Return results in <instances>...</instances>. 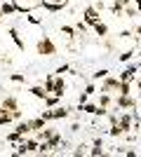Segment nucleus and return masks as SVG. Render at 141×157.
Instances as JSON below:
<instances>
[{
    "instance_id": "nucleus-1",
    "label": "nucleus",
    "mask_w": 141,
    "mask_h": 157,
    "mask_svg": "<svg viewBox=\"0 0 141 157\" xmlns=\"http://www.w3.org/2000/svg\"><path fill=\"white\" fill-rule=\"evenodd\" d=\"M35 52L40 54V56H54V54H59V47L54 45V40L49 35H42L38 42H35Z\"/></svg>"
},
{
    "instance_id": "nucleus-2",
    "label": "nucleus",
    "mask_w": 141,
    "mask_h": 157,
    "mask_svg": "<svg viewBox=\"0 0 141 157\" xmlns=\"http://www.w3.org/2000/svg\"><path fill=\"white\" fill-rule=\"evenodd\" d=\"M82 21H85L87 26H94V24H99V21H101V12L94 5H87V7H85V12H82Z\"/></svg>"
},
{
    "instance_id": "nucleus-3",
    "label": "nucleus",
    "mask_w": 141,
    "mask_h": 157,
    "mask_svg": "<svg viewBox=\"0 0 141 157\" xmlns=\"http://www.w3.org/2000/svg\"><path fill=\"white\" fill-rule=\"evenodd\" d=\"M115 108H120V110H132V108H136V98L132 96V94H118Z\"/></svg>"
},
{
    "instance_id": "nucleus-4",
    "label": "nucleus",
    "mask_w": 141,
    "mask_h": 157,
    "mask_svg": "<svg viewBox=\"0 0 141 157\" xmlns=\"http://www.w3.org/2000/svg\"><path fill=\"white\" fill-rule=\"evenodd\" d=\"M118 85H120V80L115 78V75H111V73H108L106 78L101 80V85H99V92H106V94H113V92H118Z\"/></svg>"
},
{
    "instance_id": "nucleus-5",
    "label": "nucleus",
    "mask_w": 141,
    "mask_h": 157,
    "mask_svg": "<svg viewBox=\"0 0 141 157\" xmlns=\"http://www.w3.org/2000/svg\"><path fill=\"white\" fill-rule=\"evenodd\" d=\"M136 73H139V63H129V61H127L125 71H122L120 75H118V80H127V82H134Z\"/></svg>"
},
{
    "instance_id": "nucleus-6",
    "label": "nucleus",
    "mask_w": 141,
    "mask_h": 157,
    "mask_svg": "<svg viewBox=\"0 0 141 157\" xmlns=\"http://www.w3.org/2000/svg\"><path fill=\"white\" fill-rule=\"evenodd\" d=\"M68 2H52V0H38L35 2V7H42V10H47V12H61L64 7H66Z\"/></svg>"
},
{
    "instance_id": "nucleus-7",
    "label": "nucleus",
    "mask_w": 141,
    "mask_h": 157,
    "mask_svg": "<svg viewBox=\"0 0 141 157\" xmlns=\"http://www.w3.org/2000/svg\"><path fill=\"white\" fill-rule=\"evenodd\" d=\"M7 35L12 38V42L17 45V49H19V52H26V42H24V38L19 35V31H17L14 26H12V28H7Z\"/></svg>"
},
{
    "instance_id": "nucleus-8",
    "label": "nucleus",
    "mask_w": 141,
    "mask_h": 157,
    "mask_svg": "<svg viewBox=\"0 0 141 157\" xmlns=\"http://www.w3.org/2000/svg\"><path fill=\"white\" fill-rule=\"evenodd\" d=\"M54 96H64L66 94V80H64V75H54V89H52Z\"/></svg>"
},
{
    "instance_id": "nucleus-9",
    "label": "nucleus",
    "mask_w": 141,
    "mask_h": 157,
    "mask_svg": "<svg viewBox=\"0 0 141 157\" xmlns=\"http://www.w3.org/2000/svg\"><path fill=\"white\" fill-rule=\"evenodd\" d=\"M0 105H2V108H7L10 113H14V110H21V108H19V98H17V96H12V94H10V96H2Z\"/></svg>"
},
{
    "instance_id": "nucleus-10",
    "label": "nucleus",
    "mask_w": 141,
    "mask_h": 157,
    "mask_svg": "<svg viewBox=\"0 0 141 157\" xmlns=\"http://www.w3.org/2000/svg\"><path fill=\"white\" fill-rule=\"evenodd\" d=\"M118 124L125 129V134H129L132 131V113H120L118 115Z\"/></svg>"
},
{
    "instance_id": "nucleus-11",
    "label": "nucleus",
    "mask_w": 141,
    "mask_h": 157,
    "mask_svg": "<svg viewBox=\"0 0 141 157\" xmlns=\"http://www.w3.org/2000/svg\"><path fill=\"white\" fill-rule=\"evenodd\" d=\"M52 115H54V120H66V117L73 115V110H71V108H64V105H57V108H52Z\"/></svg>"
},
{
    "instance_id": "nucleus-12",
    "label": "nucleus",
    "mask_w": 141,
    "mask_h": 157,
    "mask_svg": "<svg viewBox=\"0 0 141 157\" xmlns=\"http://www.w3.org/2000/svg\"><path fill=\"white\" fill-rule=\"evenodd\" d=\"M89 155H92V157L106 155V150H104V141H101V138H94V143H92V148H89Z\"/></svg>"
},
{
    "instance_id": "nucleus-13",
    "label": "nucleus",
    "mask_w": 141,
    "mask_h": 157,
    "mask_svg": "<svg viewBox=\"0 0 141 157\" xmlns=\"http://www.w3.org/2000/svg\"><path fill=\"white\" fill-rule=\"evenodd\" d=\"M61 143H64V136H61L59 131H57V134H52V136L47 138V145H49V152H52V150H57V148H59Z\"/></svg>"
},
{
    "instance_id": "nucleus-14",
    "label": "nucleus",
    "mask_w": 141,
    "mask_h": 157,
    "mask_svg": "<svg viewBox=\"0 0 141 157\" xmlns=\"http://www.w3.org/2000/svg\"><path fill=\"white\" fill-rule=\"evenodd\" d=\"M28 124H31V131H40L42 127L47 124V120L42 117V115H38V117H33V120H28Z\"/></svg>"
},
{
    "instance_id": "nucleus-15",
    "label": "nucleus",
    "mask_w": 141,
    "mask_h": 157,
    "mask_svg": "<svg viewBox=\"0 0 141 157\" xmlns=\"http://www.w3.org/2000/svg\"><path fill=\"white\" fill-rule=\"evenodd\" d=\"M28 92H31V96H33V98H40V101H45V96H49V94H47L40 85H33L31 89H28Z\"/></svg>"
},
{
    "instance_id": "nucleus-16",
    "label": "nucleus",
    "mask_w": 141,
    "mask_h": 157,
    "mask_svg": "<svg viewBox=\"0 0 141 157\" xmlns=\"http://www.w3.org/2000/svg\"><path fill=\"white\" fill-rule=\"evenodd\" d=\"M10 122H14V120H12V113L0 105V127H7Z\"/></svg>"
},
{
    "instance_id": "nucleus-17",
    "label": "nucleus",
    "mask_w": 141,
    "mask_h": 157,
    "mask_svg": "<svg viewBox=\"0 0 141 157\" xmlns=\"http://www.w3.org/2000/svg\"><path fill=\"white\" fill-rule=\"evenodd\" d=\"M134 54H136L134 47H132V49H125V52L118 54V61H120V63H127V61H132V56H134Z\"/></svg>"
},
{
    "instance_id": "nucleus-18",
    "label": "nucleus",
    "mask_w": 141,
    "mask_h": 157,
    "mask_svg": "<svg viewBox=\"0 0 141 157\" xmlns=\"http://www.w3.org/2000/svg\"><path fill=\"white\" fill-rule=\"evenodd\" d=\"M136 14H139V12H136L134 5H125V7H122V19H134Z\"/></svg>"
},
{
    "instance_id": "nucleus-19",
    "label": "nucleus",
    "mask_w": 141,
    "mask_h": 157,
    "mask_svg": "<svg viewBox=\"0 0 141 157\" xmlns=\"http://www.w3.org/2000/svg\"><path fill=\"white\" fill-rule=\"evenodd\" d=\"M108 134H111L113 138H120V136H125V129H122V127L118 124V122H115V124H111V127H108Z\"/></svg>"
},
{
    "instance_id": "nucleus-20",
    "label": "nucleus",
    "mask_w": 141,
    "mask_h": 157,
    "mask_svg": "<svg viewBox=\"0 0 141 157\" xmlns=\"http://www.w3.org/2000/svg\"><path fill=\"white\" fill-rule=\"evenodd\" d=\"M92 28H94V33H96L99 38H106V35H108V26L104 24V21H99V24H94Z\"/></svg>"
},
{
    "instance_id": "nucleus-21",
    "label": "nucleus",
    "mask_w": 141,
    "mask_h": 157,
    "mask_svg": "<svg viewBox=\"0 0 141 157\" xmlns=\"http://www.w3.org/2000/svg\"><path fill=\"white\" fill-rule=\"evenodd\" d=\"M42 103H45V108H57V105L61 103V98L54 96V94H49V96H45V101H42Z\"/></svg>"
},
{
    "instance_id": "nucleus-22",
    "label": "nucleus",
    "mask_w": 141,
    "mask_h": 157,
    "mask_svg": "<svg viewBox=\"0 0 141 157\" xmlns=\"http://www.w3.org/2000/svg\"><path fill=\"white\" fill-rule=\"evenodd\" d=\"M122 7H125V5H122L120 0H115V2H111V7H108V10H111V12H113L118 19H122Z\"/></svg>"
},
{
    "instance_id": "nucleus-23",
    "label": "nucleus",
    "mask_w": 141,
    "mask_h": 157,
    "mask_svg": "<svg viewBox=\"0 0 141 157\" xmlns=\"http://www.w3.org/2000/svg\"><path fill=\"white\" fill-rule=\"evenodd\" d=\"M14 131H19L21 136H28V134H31V124H28V122H21V120H19V122H17V129H14Z\"/></svg>"
},
{
    "instance_id": "nucleus-24",
    "label": "nucleus",
    "mask_w": 141,
    "mask_h": 157,
    "mask_svg": "<svg viewBox=\"0 0 141 157\" xmlns=\"http://www.w3.org/2000/svg\"><path fill=\"white\" fill-rule=\"evenodd\" d=\"M61 33H64L68 40H75V38H78V31H75V26H61Z\"/></svg>"
},
{
    "instance_id": "nucleus-25",
    "label": "nucleus",
    "mask_w": 141,
    "mask_h": 157,
    "mask_svg": "<svg viewBox=\"0 0 141 157\" xmlns=\"http://www.w3.org/2000/svg\"><path fill=\"white\" fill-rule=\"evenodd\" d=\"M0 12L5 14V17H10V14H14V5H12V0H5V2L0 5Z\"/></svg>"
},
{
    "instance_id": "nucleus-26",
    "label": "nucleus",
    "mask_w": 141,
    "mask_h": 157,
    "mask_svg": "<svg viewBox=\"0 0 141 157\" xmlns=\"http://www.w3.org/2000/svg\"><path fill=\"white\" fill-rule=\"evenodd\" d=\"M118 94H132V82L120 80V85H118Z\"/></svg>"
},
{
    "instance_id": "nucleus-27",
    "label": "nucleus",
    "mask_w": 141,
    "mask_h": 157,
    "mask_svg": "<svg viewBox=\"0 0 141 157\" xmlns=\"http://www.w3.org/2000/svg\"><path fill=\"white\" fill-rule=\"evenodd\" d=\"M75 157H82V155H89V145L87 143H80V145H75V150H73Z\"/></svg>"
},
{
    "instance_id": "nucleus-28",
    "label": "nucleus",
    "mask_w": 141,
    "mask_h": 157,
    "mask_svg": "<svg viewBox=\"0 0 141 157\" xmlns=\"http://www.w3.org/2000/svg\"><path fill=\"white\" fill-rule=\"evenodd\" d=\"M24 143H26V150L28 152H38V143H40L38 138H26Z\"/></svg>"
},
{
    "instance_id": "nucleus-29",
    "label": "nucleus",
    "mask_w": 141,
    "mask_h": 157,
    "mask_svg": "<svg viewBox=\"0 0 141 157\" xmlns=\"http://www.w3.org/2000/svg\"><path fill=\"white\" fill-rule=\"evenodd\" d=\"M42 89H45L47 94H52V89H54V75H47V78H45V82H42Z\"/></svg>"
},
{
    "instance_id": "nucleus-30",
    "label": "nucleus",
    "mask_w": 141,
    "mask_h": 157,
    "mask_svg": "<svg viewBox=\"0 0 141 157\" xmlns=\"http://www.w3.org/2000/svg\"><path fill=\"white\" fill-rule=\"evenodd\" d=\"M113 103V98H111V94H106V92H101L99 94V105H104V108H108V105Z\"/></svg>"
},
{
    "instance_id": "nucleus-31",
    "label": "nucleus",
    "mask_w": 141,
    "mask_h": 157,
    "mask_svg": "<svg viewBox=\"0 0 141 157\" xmlns=\"http://www.w3.org/2000/svg\"><path fill=\"white\" fill-rule=\"evenodd\" d=\"M5 141H10V143H19V141H24V136H21L19 131H10L5 136Z\"/></svg>"
},
{
    "instance_id": "nucleus-32",
    "label": "nucleus",
    "mask_w": 141,
    "mask_h": 157,
    "mask_svg": "<svg viewBox=\"0 0 141 157\" xmlns=\"http://www.w3.org/2000/svg\"><path fill=\"white\" fill-rule=\"evenodd\" d=\"M7 78L12 80V82H17V85H24V82H26V75H21V73H10Z\"/></svg>"
},
{
    "instance_id": "nucleus-33",
    "label": "nucleus",
    "mask_w": 141,
    "mask_h": 157,
    "mask_svg": "<svg viewBox=\"0 0 141 157\" xmlns=\"http://www.w3.org/2000/svg\"><path fill=\"white\" fill-rule=\"evenodd\" d=\"M108 73H111L108 68H99V71H96V73L92 75V80H94V82H99V80H104V78H106Z\"/></svg>"
},
{
    "instance_id": "nucleus-34",
    "label": "nucleus",
    "mask_w": 141,
    "mask_h": 157,
    "mask_svg": "<svg viewBox=\"0 0 141 157\" xmlns=\"http://www.w3.org/2000/svg\"><path fill=\"white\" fill-rule=\"evenodd\" d=\"M26 21H28V24H33V26H40V24H42V19H40V17H33V14H31V12H28Z\"/></svg>"
},
{
    "instance_id": "nucleus-35",
    "label": "nucleus",
    "mask_w": 141,
    "mask_h": 157,
    "mask_svg": "<svg viewBox=\"0 0 141 157\" xmlns=\"http://www.w3.org/2000/svg\"><path fill=\"white\" fill-rule=\"evenodd\" d=\"M85 94H89V96H92V94H96V85H94V80H89V82H87V87H85Z\"/></svg>"
},
{
    "instance_id": "nucleus-36",
    "label": "nucleus",
    "mask_w": 141,
    "mask_h": 157,
    "mask_svg": "<svg viewBox=\"0 0 141 157\" xmlns=\"http://www.w3.org/2000/svg\"><path fill=\"white\" fill-rule=\"evenodd\" d=\"M87 24H85V21H78V24H75V31H78V33H87Z\"/></svg>"
},
{
    "instance_id": "nucleus-37",
    "label": "nucleus",
    "mask_w": 141,
    "mask_h": 157,
    "mask_svg": "<svg viewBox=\"0 0 141 157\" xmlns=\"http://www.w3.org/2000/svg\"><path fill=\"white\" fill-rule=\"evenodd\" d=\"M127 38H134V33L132 31H120L118 33V40H127Z\"/></svg>"
},
{
    "instance_id": "nucleus-38",
    "label": "nucleus",
    "mask_w": 141,
    "mask_h": 157,
    "mask_svg": "<svg viewBox=\"0 0 141 157\" xmlns=\"http://www.w3.org/2000/svg\"><path fill=\"white\" fill-rule=\"evenodd\" d=\"M40 115H42V117H45V120H47V122H54V115H52V108H47V110H42V113H40Z\"/></svg>"
},
{
    "instance_id": "nucleus-39",
    "label": "nucleus",
    "mask_w": 141,
    "mask_h": 157,
    "mask_svg": "<svg viewBox=\"0 0 141 157\" xmlns=\"http://www.w3.org/2000/svg\"><path fill=\"white\" fill-rule=\"evenodd\" d=\"M64 73H71V66H68V63H64V66L57 68V75H64Z\"/></svg>"
},
{
    "instance_id": "nucleus-40",
    "label": "nucleus",
    "mask_w": 141,
    "mask_h": 157,
    "mask_svg": "<svg viewBox=\"0 0 141 157\" xmlns=\"http://www.w3.org/2000/svg\"><path fill=\"white\" fill-rule=\"evenodd\" d=\"M92 5L96 7V10H99V12H104V10H106V2H104V0H94Z\"/></svg>"
},
{
    "instance_id": "nucleus-41",
    "label": "nucleus",
    "mask_w": 141,
    "mask_h": 157,
    "mask_svg": "<svg viewBox=\"0 0 141 157\" xmlns=\"http://www.w3.org/2000/svg\"><path fill=\"white\" fill-rule=\"evenodd\" d=\"M87 98H89V94H85V92H82L80 96H78V105H82V103H87Z\"/></svg>"
},
{
    "instance_id": "nucleus-42",
    "label": "nucleus",
    "mask_w": 141,
    "mask_h": 157,
    "mask_svg": "<svg viewBox=\"0 0 141 157\" xmlns=\"http://www.w3.org/2000/svg\"><path fill=\"white\" fill-rule=\"evenodd\" d=\"M132 33H134V40H136V38H141V26H136Z\"/></svg>"
},
{
    "instance_id": "nucleus-43",
    "label": "nucleus",
    "mask_w": 141,
    "mask_h": 157,
    "mask_svg": "<svg viewBox=\"0 0 141 157\" xmlns=\"http://www.w3.org/2000/svg\"><path fill=\"white\" fill-rule=\"evenodd\" d=\"M134 7H136V12L141 14V0H134Z\"/></svg>"
},
{
    "instance_id": "nucleus-44",
    "label": "nucleus",
    "mask_w": 141,
    "mask_h": 157,
    "mask_svg": "<svg viewBox=\"0 0 141 157\" xmlns=\"http://www.w3.org/2000/svg\"><path fill=\"white\" fill-rule=\"evenodd\" d=\"M122 5H132V0H120Z\"/></svg>"
},
{
    "instance_id": "nucleus-45",
    "label": "nucleus",
    "mask_w": 141,
    "mask_h": 157,
    "mask_svg": "<svg viewBox=\"0 0 141 157\" xmlns=\"http://www.w3.org/2000/svg\"><path fill=\"white\" fill-rule=\"evenodd\" d=\"M52 2H68V0H52Z\"/></svg>"
},
{
    "instance_id": "nucleus-46",
    "label": "nucleus",
    "mask_w": 141,
    "mask_h": 157,
    "mask_svg": "<svg viewBox=\"0 0 141 157\" xmlns=\"http://www.w3.org/2000/svg\"><path fill=\"white\" fill-rule=\"evenodd\" d=\"M2 17H5V14H2V12H0V24H2Z\"/></svg>"
},
{
    "instance_id": "nucleus-47",
    "label": "nucleus",
    "mask_w": 141,
    "mask_h": 157,
    "mask_svg": "<svg viewBox=\"0 0 141 157\" xmlns=\"http://www.w3.org/2000/svg\"><path fill=\"white\" fill-rule=\"evenodd\" d=\"M28 2H33V5H35V2H38V0H28Z\"/></svg>"
},
{
    "instance_id": "nucleus-48",
    "label": "nucleus",
    "mask_w": 141,
    "mask_h": 157,
    "mask_svg": "<svg viewBox=\"0 0 141 157\" xmlns=\"http://www.w3.org/2000/svg\"><path fill=\"white\" fill-rule=\"evenodd\" d=\"M139 56H141V49H139Z\"/></svg>"
}]
</instances>
